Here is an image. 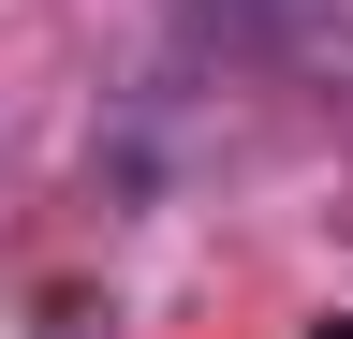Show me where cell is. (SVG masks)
Returning <instances> with one entry per match:
<instances>
[{
  "label": "cell",
  "instance_id": "obj_1",
  "mask_svg": "<svg viewBox=\"0 0 353 339\" xmlns=\"http://www.w3.org/2000/svg\"><path fill=\"white\" fill-rule=\"evenodd\" d=\"M309 339H353V325H309Z\"/></svg>",
  "mask_w": 353,
  "mask_h": 339
}]
</instances>
